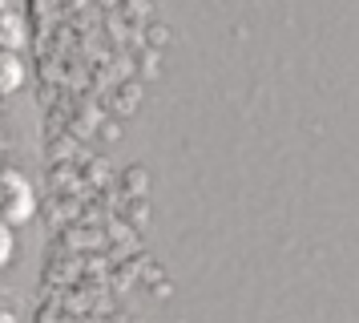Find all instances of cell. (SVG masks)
Returning <instances> with one entry per match:
<instances>
[{
    "label": "cell",
    "mask_w": 359,
    "mask_h": 323,
    "mask_svg": "<svg viewBox=\"0 0 359 323\" xmlns=\"http://www.w3.org/2000/svg\"><path fill=\"white\" fill-rule=\"evenodd\" d=\"M0 45L4 48H25V16L13 0H0Z\"/></svg>",
    "instance_id": "cell-2"
},
{
    "label": "cell",
    "mask_w": 359,
    "mask_h": 323,
    "mask_svg": "<svg viewBox=\"0 0 359 323\" xmlns=\"http://www.w3.org/2000/svg\"><path fill=\"white\" fill-rule=\"evenodd\" d=\"M20 85H25V61H20V53L0 45V101L13 97Z\"/></svg>",
    "instance_id": "cell-3"
},
{
    "label": "cell",
    "mask_w": 359,
    "mask_h": 323,
    "mask_svg": "<svg viewBox=\"0 0 359 323\" xmlns=\"http://www.w3.org/2000/svg\"><path fill=\"white\" fill-rule=\"evenodd\" d=\"M0 133H4V121H0Z\"/></svg>",
    "instance_id": "cell-5"
},
{
    "label": "cell",
    "mask_w": 359,
    "mask_h": 323,
    "mask_svg": "<svg viewBox=\"0 0 359 323\" xmlns=\"http://www.w3.org/2000/svg\"><path fill=\"white\" fill-rule=\"evenodd\" d=\"M33 214H36L33 182L20 174L17 166L0 162V223L25 226V223H33Z\"/></svg>",
    "instance_id": "cell-1"
},
{
    "label": "cell",
    "mask_w": 359,
    "mask_h": 323,
    "mask_svg": "<svg viewBox=\"0 0 359 323\" xmlns=\"http://www.w3.org/2000/svg\"><path fill=\"white\" fill-rule=\"evenodd\" d=\"M13 255H17V235H13L8 223H0V271L13 263Z\"/></svg>",
    "instance_id": "cell-4"
}]
</instances>
